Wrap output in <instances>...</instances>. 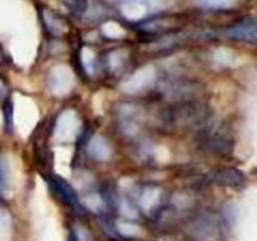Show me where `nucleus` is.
I'll list each match as a JSON object with an SVG mask.
<instances>
[{"label":"nucleus","instance_id":"obj_1","mask_svg":"<svg viewBox=\"0 0 257 241\" xmlns=\"http://www.w3.org/2000/svg\"><path fill=\"white\" fill-rule=\"evenodd\" d=\"M227 35L241 42H256V23L251 19H243L227 30Z\"/></svg>","mask_w":257,"mask_h":241},{"label":"nucleus","instance_id":"obj_2","mask_svg":"<svg viewBox=\"0 0 257 241\" xmlns=\"http://www.w3.org/2000/svg\"><path fill=\"white\" fill-rule=\"evenodd\" d=\"M49 183L52 190L57 193V196L63 202L68 203V205L73 206V207H78V200L75 197L74 191L72 190V187L68 183H65L59 177H50Z\"/></svg>","mask_w":257,"mask_h":241},{"label":"nucleus","instance_id":"obj_3","mask_svg":"<svg viewBox=\"0 0 257 241\" xmlns=\"http://www.w3.org/2000/svg\"><path fill=\"white\" fill-rule=\"evenodd\" d=\"M215 180L225 185H238L242 181V175L236 170H222L216 173Z\"/></svg>","mask_w":257,"mask_h":241},{"label":"nucleus","instance_id":"obj_4","mask_svg":"<svg viewBox=\"0 0 257 241\" xmlns=\"http://www.w3.org/2000/svg\"><path fill=\"white\" fill-rule=\"evenodd\" d=\"M196 3L200 7L208 8V9H223L233 5L235 0H196Z\"/></svg>","mask_w":257,"mask_h":241},{"label":"nucleus","instance_id":"obj_5","mask_svg":"<svg viewBox=\"0 0 257 241\" xmlns=\"http://www.w3.org/2000/svg\"><path fill=\"white\" fill-rule=\"evenodd\" d=\"M2 185H3V168H2V165H0V190H2Z\"/></svg>","mask_w":257,"mask_h":241}]
</instances>
